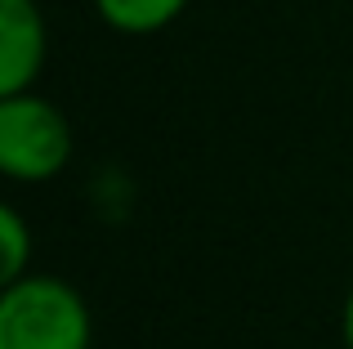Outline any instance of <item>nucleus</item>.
<instances>
[{
	"mask_svg": "<svg viewBox=\"0 0 353 349\" xmlns=\"http://www.w3.org/2000/svg\"><path fill=\"white\" fill-rule=\"evenodd\" d=\"M94 323L81 291L50 273H23L0 291V349H90Z\"/></svg>",
	"mask_w": 353,
	"mask_h": 349,
	"instance_id": "nucleus-1",
	"label": "nucleus"
},
{
	"mask_svg": "<svg viewBox=\"0 0 353 349\" xmlns=\"http://www.w3.org/2000/svg\"><path fill=\"white\" fill-rule=\"evenodd\" d=\"M72 161V121L36 90L0 94V170L18 183H45Z\"/></svg>",
	"mask_w": 353,
	"mask_h": 349,
	"instance_id": "nucleus-2",
	"label": "nucleus"
},
{
	"mask_svg": "<svg viewBox=\"0 0 353 349\" xmlns=\"http://www.w3.org/2000/svg\"><path fill=\"white\" fill-rule=\"evenodd\" d=\"M50 54L45 14L36 0H0V94H23L36 86Z\"/></svg>",
	"mask_w": 353,
	"mask_h": 349,
	"instance_id": "nucleus-3",
	"label": "nucleus"
},
{
	"mask_svg": "<svg viewBox=\"0 0 353 349\" xmlns=\"http://www.w3.org/2000/svg\"><path fill=\"white\" fill-rule=\"evenodd\" d=\"M90 5L121 36H152L170 27L192 0H90Z\"/></svg>",
	"mask_w": 353,
	"mask_h": 349,
	"instance_id": "nucleus-4",
	"label": "nucleus"
},
{
	"mask_svg": "<svg viewBox=\"0 0 353 349\" xmlns=\"http://www.w3.org/2000/svg\"><path fill=\"white\" fill-rule=\"evenodd\" d=\"M0 242H5V269H0V282H18L27 273V260H32V228L18 215L14 206L0 210Z\"/></svg>",
	"mask_w": 353,
	"mask_h": 349,
	"instance_id": "nucleus-5",
	"label": "nucleus"
},
{
	"mask_svg": "<svg viewBox=\"0 0 353 349\" xmlns=\"http://www.w3.org/2000/svg\"><path fill=\"white\" fill-rule=\"evenodd\" d=\"M340 336H345V349H353V291L345 300V314H340Z\"/></svg>",
	"mask_w": 353,
	"mask_h": 349,
	"instance_id": "nucleus-6",
	"label": "nucleus"
}]
</instances>
